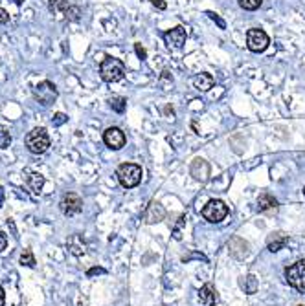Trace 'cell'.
<instances>
[{
	"label": "cell",
	"instance_id": "9c48e42d",
	"mask_svg": "<svg viewBox=\"0 0 305 306\" xmlns=\"http://www.w3.org/2000/svg\"><path fill=\"white\" fill-rule=\"evenodd\" d=\"M103 141L109 149H112V151H120L122 147H125L127 138H125V134L122 128H118V127H109V128L103 132Z\"/></svg>",
	"mask_w": 305,
	"mask_h": 306
},
{
	"label": "cell",
	"instance_id": "4316f807",
	"mask_svg": "<svg viewBox=\"0 0 305 306\" xmlns=\"http://www.w3.org/2000/svg\"><path fill=\"white\" fill-rule=\"evenodd\" d=\"M134 51H136V55H138L140 59H142V61H146V59H147V51H146V48H144L142 44H138V42L134 44Z\"/></svg>",
	"mask_w": 305,
	"mask_h": 306
},
{
	"label": "cell",
	"instance_id": "3957f363",
	"mask_svg": "<svg viewBox=\"0 0 305 306\" xmlns=\"http://www.w3.org/2000/svg\"><path fill=\"white\" fill-rule=\"evenodd\" d=\"M116 176H118V181L127 189L136 187L140 181H142V167L136 165V163H122L116 171Z\"/></svg>",
	"mask_w": 305,
	"mask_h": 306
},
{
	"label": "cell",
	"instance_id": "836d02e7",
	"mask_svg": "<svg viewBox=\"0 0 305 306\" xmlns=\"http://www.w3.org/2000/svg\"><path fill=\"white\" fill-rule=\"evenodd\" d=\"M22 2H24V0H15V4H19V6H21Z\"/></svg>",
	"mask_w": 305,
	"mask_h": 306
},
{
	"label": "cell",
	"instance_id": "4fadbf2b",
	"mask_svg": "<svg viewBox=\"0 0 305 306\" xmlns=\"http://www.w3.org/2000/svg\"><path fill=\"white\" fill-rule=\"evenodd\" d=\"M228 250L230 253L234 255L236 258H244L246 255H248V242L244 240V238L241 237H234L232 240L228 242Z\"/></svg>",
	"mask_w": 305,
	"mask_h": 306
},
{
	"label": "cell",
	"instance_id": "d4e9b609",
	"mask_svg": "<svg viewBox=\"0 0 305 306\" xmlns=\"http://www.w3.org/2000/svg\"><path fill=\"white\" fill-rule=\"evenodd\" d=\"M64 15H66L68 21H77L79 15H81V9H79L77 6H68L66 7V11H64Z\"/></svg>",
	"mask_w": 305,
	"mask_h": 306
},
{
	"label": "cell",
	"instance_id": "5bb4252c",
	"mask_svg": "<svg viewBox=\"0 0 305 306\" xmlns=\"http://www.w3.org/2000/svg\"><path fill=\"white\" fill-rule=\"evenodd\" d=\"M287 242H289V237H287L285 233H281V231H276V233L269 235V238H267V248H269V251L276 253V251L281 250Z\"/></svg>",
	"mask_w": 305,
	"mask_h": 306
},
{
	"label": "cell",
	"instance_id": "277c9868",
	"mask_svg": "<svg viewBox=\"0 0 305 306\" xmlns=\"http://www.w3.org/2000/svg\"><path fill=\"white\" fill-rule=\"evenodd\" d=\"M285 279L294 290L305 293V260H298L289 266L285 270Z\"/></svg>",
	"mask_w": 305,
	"mask_h": 306
},
{
	"label": "cell",
	"instance_id": "8fae6325",
	"mask_svg": "<svg viewBox=\"0 0 305 306\" xmlns=\"http://www.w3.org/2000/svg\"><path fill=\"white\" fill-rule=\"evenodd\" d=\"M166 216V209L160 202H151L144 211V222L146 224H158L164 220Z\"/></svg>",
	"mask_w": 305,
	"mask_h": 306
},
{
	"label": "cell",
	"instance_id": "44dd1931",
	"mask_svg": "<svg viewBox=\"0 0 305 306\" xmlns=\"http://www.w3.org/2000/svg\"><path fill=\"white\" fill-rule=\"evenodd\" d=\"M237 4L243 7L244 11H256L257 7H261L263 0H237Z\"/></svg>",
	"mask_w": 305,
	"mask_h": 306
},
{
	"label": "cell",
	"instance_id": "9a60e30c",
	"mask_svg": "<svg viewBox=\"0 0 305 306\" xmlns=\"http://www.w3.org/2000/svg\"><path fill=\"white\" fill-rule=\"evenodd\" d=\"M257 209L261 213H274L277 209V200L272 195H269V193H263L257 198Z\"/></svg>",
	"mask_w": 305,
	"mask_h": 306
},
{
	"label": "cell",
	"instance_id": "d590c367",
	"mask_svg": "<svg viewBox=\"0 0 305 306\" xmlns=\"http://www.w3.org/2000/svg\"><path fill=\"white\" fill-rule=\"evenodd\" d=\"M304 195H305V187H304Z\"/></svg>",
	"mask_w": 305,
	"mask_h": 306
},
{
	"label": "cell",
	"instance_id": "6da1fadb",
	"mask_svg": "<svg viewBox=\"0 0 305 306\" xmlns=\"http://www.w3.org/2000/svg\"><path fill=\"white\" fill-rule=\"evenodd\" d=\"M125 76V64L116 57H105L99 64V77L105 83H118Z\"/></svg>",
	"mask_w": 305,
	"mask_h": 306
},
{
	"label": "cell",
	"instance_id": "8d00e7d4",
	"mask_svg": "<svg viewBox=\"0 0 305 306\" xmlns=\"http://www.w3.org/2000/svg\"><path fill=\"white\" fill-rule=\"evenodd\" d=\"M298 306H302V305H298Z\"/></svg>",
	"mask_w": 305,
	"mask_h": 306
},
{
	"label": "cell",
	"instance_id": "8992f818",
	"mask_svg": "<svg viewBox=\"0 0 305 306\" xmlns=\"http://www.w3.org/2000/svg\"><path fill=\"white\" fill-rule=\"evenodd\" d=\"M228 215V205L222 200H210L204 207H202V216L212 224L222 222Z\"/></svg>",
	"mask_w": 305,
	"mask_h": 306
},
{
	"label": "cell",
	"instance_id": "52a82bcc",
	"mask_svg": "<svg viewBox=\"0 0 305 306\" xmlns=\"http://www.w3.org/2000/svg\"><path fill=\"white\" fill-rule=\"evenodd\" d=\"M269 35L265 33L263 29L259 28H252L246 31V48L254 53H261L265 50L269 48Z\"/></svg>",
	"mask_w": 305,
	"mask_h": 306
},
{
	"label": "cell",
	"instance_id": "30bf717a",
	"mask_svg": "<svg viewBox=\"0 0 305 306\" xmlns=\"http://www.w3.org/2000/svg\"><path fill=\"white\" fill-rule=\"evenodd\" d=\"M186 37H187L186 29L182 28V26H177V28L169 29V31L164 33V41H166V44L169 48L179 50L186 44Z\"/></svg>",
	"mask_w": 305,
	"mask_h": 306
},
{
	"label": "cell",
	"instance_id": "83f0119b",
	"mask_svg": "<svg viewBox=\"0 0 305 306\" xmlns=\"http://www.w3.org/2000/svg\"><path fill=\"white\" fill-rule=\"evenodd\" d=\"M206 15H208V17H210V19H212V21H215V22H217V24H219V28H222V29L226 28V24H224V21H222V19H221V17H219V15H217V13H214V11H208V13H206Z\"/></svg>",
	"mask_w": 305,
	"mask_h": 306
},
{
	"label": "cell",
	"instance_id": "d6a6232c",
	"mask_svg": "<svg viewBox=\"0 0 305 306\" xmlns=\"http://www.w3.org/2000/svg\"><path fill=\"white\" fill-rule=\"evenodd\" d=\"M4 303H6V293H4V288L0 286V306H4Z\"/></svg>",
	"mask_w": 305,
	"mask_h": 306
},
{
	"label": "cell",
	"instance_id": "e575fe53",
	"mask_svg": "<svg viewBox=\"0 0 305 306\" xmlns=\"http://www.w3.org/2000/svg\"><path fill=\"white\" fill-rule=\"evenodd\" d=\"M0 204H2V187H0Z\"/></svg>",
	"mask_w": 305,
	"mask_h": 306
},
{
	"label": "cell",
	"instance_id": "1f68e13d",
	"mask_svg": "<svg viewBox=\"0 0 305 306\" xmlns=\"http://www.w3.org/2000/svg\"><path fill=\"white\" fill-rule=\"evenodd\" d=\"M96 273H105V270H103V268H92V270H89V272H87V275H89V277H92V275H96Z\"/></svg>",
	"mask_w": 305,
	"mask_h": 306
},
{
	"label": "cell",
	"instance_id": "7c38bea8",
	"mask_svg": "<svg viewBox=\"0 0 305 306\" xmlns=\"http://www.w3.org/2000/svg\"><path fill=\"white\" fill-rule=\"evenodd\" d=\"M191 176H193L197 181H206L210 178V165L206 160L202 158H197L191 163Z\"/></svg>",
	"mask_w": 305,
	"mask_h": 306
},
{
	"label": "cell",
	"instance_id": "cb8c5ba5",
	"mask_svg": "<svg viewBox=\"0 0 305 306\" xmlns=\"http://www.w3.org/2000/svg\"><path fill=\"white\" fill-rule=\"evenodd\" d=\"M21 264L22 266H28V268H33V266H35V257H33V253H31V250H24V251H22Z\"/></svg>",
	"mask_w": 305,
	"mask_h": 306
},
{
	"label": "cell",
	"instance_id": "7a4b0ae2",
	"mask_svg": "<svg viewBox=\"0 0 305 306\" xmlns=\"http://www.w3.org/2000/svg\"><path fill=\"white\" fill-rule=\"evenodd\" d=\"M24 143H26V149L31 154H42L48 151L50 136L44 127H37L33 130H30L26 139H24Z\"/></svg>",
	"mask_w": 305,
	"mask_h": 306
},
{
	"label": "cell",
	"instance_id": "e0dca14e",
	"mask_svg": "<svg viewBox=\"0 0 305 306\" xmlns=\"http://www.w3.org/2000/svg\"><path fill=\"white\" fill-rule=\"evenodd\" d=\"M199 299L204 303V305H208V306H212V305H215L217 303V292H215V288L212 284H204L201 288V292H199Z\"/></svg>",
	"mask_w": 305,
	"mask_h": 306
},
{
	"label": "cell",
	"instance_id": "4dcf8cb0",
	"mask_svg": "<svg viewBox=\"0 0 305 306\" xmlns=\"http://www.w3.org/2000/svg\"><path fill=\"white\" fill-rule=\"evenodd\" d=\"M6 248H7V237L0 231V253L6 250Z\"/></svg>",
	"mask_w": 305,
	"mask_h": 306
},
{
	"label": "cell",
	"instance_id": "2e32d148",
	"mask_svg": "<svg viewBox=\"0 0 305 306\" xmlns=\"http://www.w3.org/2000/svg\"><path fill=\"white\" fill-rule=\"evenodd\" d=\"M26 183H28L30 191L33 193V195H41L42 187H44V178H42L39 173H30L26 176Z\"/></svg>",
	"mask_w": 305,
	"mask_h": 306
},
{
	"label": "cell",
	"instance_id": "f546056e",
	"mask_svg": "<svg viewBox=\"0 0 305 306\" xmlns=\"http://www.w3.org/2000/svg\"><path fill=\"white\" fill-rule=\"evenodd\" d=\"M149 2H151V4L156 7V9H166V7H167V4L164 2V0H149Z\"/></svg>",
	"mask_w": 305,
	"mask_h": 306
},
{
	"label": "cell",
	"instance_id": "603a6c76",
	"mask_svg": "<svg viewBox=\"0 0 305 306\" xmlns=\"http://www.w3.org/2000/svg\"><path fill=\"white\" fill-rule=\"evenodd\" d=\"M9 145H11V134L6 127L0 125V149H7Z\"/></svg>",
	"mask_w": 305,
	"mask_h": 306
},
{
	"label": "cell",
	"instance_id": "5b68a950",
	"mask_svg": "<svg viewBox=\"0 0 305 306\" xmlns=\"http://www.w3.org/2000/svg\"><path fill=\"white\" fill-rule=\"evenodd\" d=\"M57 96H59L57 86L54 83H50V81H41L39 84L33 86V98L37 99L42 106H48V104L56 103Z\"/></svg>",
	"mask_w": 305,
	"mask_h": 306
},
{
	"label": "cell",
	"instance_id": "ffe728a7",
	"mask_svg": "<svg viewBox=\"0 0 305 306\" xmlns=\"http://www.w3.org/2000/svg\"><path fill=\"white\" fill-rule=\"evenodd\" d=\"M68 6L70 4L66 2V0H50L48 2L50 11H54V13H64Z\"/></svg>",
	"mask_w": 305,
	"mask_h": 306
},
{
	"label": "cell",
	"instance_id": "f1b7e54d",
	"mask_svg": "<svg viewBox=\"0 0 305 306\" xmlns=\"http://www.w3.org/2000/svg\"><path fill=\"white\" fill-rule=\"evenodd\" d=\"M6 22H9V13L4 7H0V24H6Z\"/></svg>",
	"mask_w": 305,
	"mask_h": 306
},
{
	"label": "cell",
	"instance_id": "7402d4cb",
	"mask_svg": "<svg viewBox=\"0 0 305 306\" xmlns=\"http://www.w3.org/2000/svg\"><path fill=\"white\" fill-rule=\"evenodd\" d=\"M257 279L254 277V275H248V277L243 280V288L246 293H256L257 292Z\"/></svg>",
	"mask_w": 305,
	"mask_h": 306
},
{
	"label": "cell",
	"instance_id": "ac0fdd59",
	"mask_svg": "<svg viewBox=\"0 0 305 306\" xmlns=\"http://www.w3.org/2000/svg\"><path fill=\"white\" fill-rule=\"evenodd\" d=\"M193 84H195V88H197V90L206 92L214 86V77L210 76V74H206V72H202V74H199V76H195Z\"/></svg>",
	"mask_w": 305,
	"mask_h": 306
},
{
	"label": "cell",
	"instance_id": "484cf974",
	"mask_svg": "<svg viewBox=\"0 0 305 306\" xmlns=\"http://www.w3.org/2000/svg\"><path fill=\"white\" fill-rule=\"evenodd\" d=\"M66 121H68V116H66V114H62V112H57L56 116H54V119H52V125L61 127V125H64Z\"/></svg>",
	"mask_w": 305,
	"mask_h": 306
},
{
	"label": "cell",
	"instance_id": "ba28073f",
	"mask_svg": "<svg viewBox=\"0 0 305 306\" xmlns=\"http://www.w3.org/2000/svg\"><path fill=\"white\" fill-rule=\"evenodd\" d=\"M59 207H61L62 215L74 216L83 211V198L79 195H76V193H66V195L61 198Z\"/></svg>",
	"mask_w": 305,
	"mask_h": 306
},
{
	"label": "cell",
	"instance_id": "d6986e66",
	"mask_svg": "<svg viewBox=\"0 0 305 306\" xmlns=\"http://www.w3.org/2000/svg\"><path fill=\"white\" fill-rule=\"evenodd\" d=\"M109 104H111V108L114 112H118V114H123V112H125V106H127V101H125V98H122V96H114V98L109 99Z\"/></svg>",
	"mask_w": 305,
	"mask_h": 306
}]
</instances>
